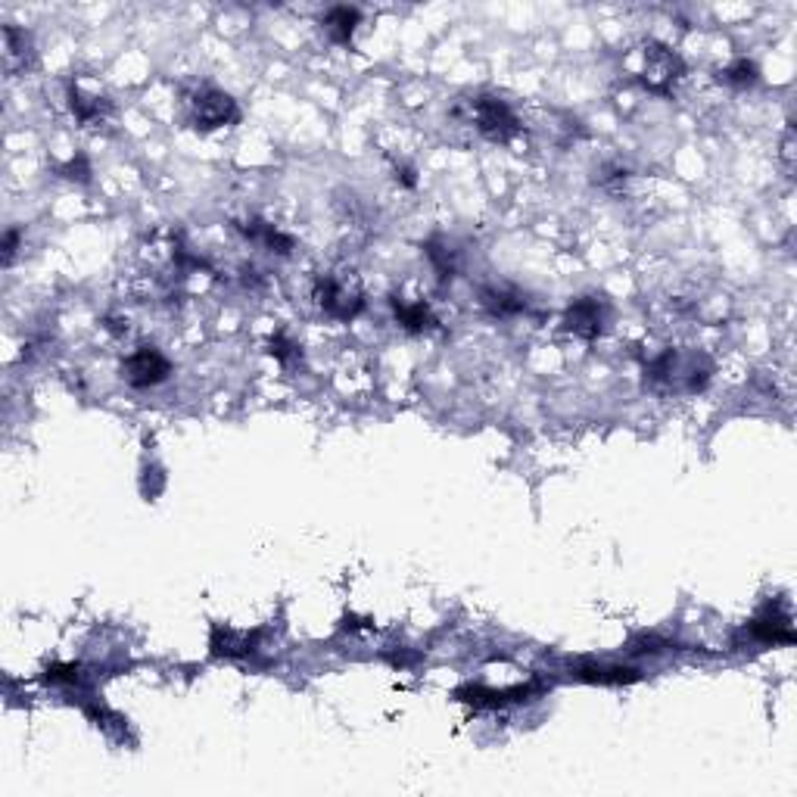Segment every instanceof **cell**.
<instances>
[{
	"label": "cell",
	"mask_w": 797,
	"mask_h": 797,
	"mask_svg": "<svg viewBox=\"0 0 797 797\" xmlns=\"http://www.w3.org/2000/svg\"><path fill=\"white\" fill-rule=\"evenodd\" d=\"M713 377V362L698 349H664L645 365V383L661 393H701Z\"/></svg>",
	"instance_id": "cell-1"
},
{
	"label": "cell",
	"mask_w": 797,
	"mask_h": 797,
	"mask_svg": "<svg viewBox=\"0 0 797 797\" xmlns=\"http://www.w3.org/2000/svg\"><path fill=\"white\" fill-rule=\"evenodd\" d=\"M455 119H464V125H471L480 137L492 144H508L511 137L520 134V119L517 113L508 106V100L496 97V94H477L467 97L452 109Z\"/></svg>",
	"instance_id": "cell-2"
},
{
	"label": "cell",
	"mask_w": 797,
	"mask_h": 797,
	"mask_svg": "<svg viewBox=\"0 0 797 797\" xmlns=\"http://www.w3.org/2000/svg\"><path fill=\"white\" fill-rule=\"evenodd\" d=\"M315 302L334 321H355L365 312V290L352 271H327L315 278Z\"/></svg>",
	"instance_id": "cell-3"
},
{
	"label": "cell",
	"mask_w": 797,
	"mask_h": 797,
	"mask_svg": "<svg viewBox=\"0 0 797 797\" xmlns=\"http://www.w3.org/2000/svg\"><path fill=\"white\" fill-rule=\"evenodd\" d=\"M682 78H685V63H682L679 53L673 47L661 44V41H645V47H642V69H639L642 85L651 94L670 97Z\"/></svg>",
	"instance_id": "cell-4"
},
{
	"label": "cell",
	"mask_w": 797,
	"mask_h": 797,
	"mask_svg": "<svg viewBox=\"0 0 797 797\" xmlns=\"http://www.w3.org/2000/svg\"><path fill=\"white\" fill-rule=\"evenodd\" d=\"M564 331L573 334L576 340H598L604 331H608L611 324V302L598 296V293H589V296H576L570 306L564 309Z\"/></svg>",
	"instance_id": "cell-5"
},
{
	"label": "cell",
	"mask_w": 797,
	"mask_h": 797,
	"mask_svg": "<svg viewBox=\"0 0 797 797\" xmlns=\"http://www.w3.org/2000/svg\"><path fill=\"white\" fill-rule=\"evenodd\" d=\"M187 106H190V125L197 131H218L240 122V106L228 91L200 88L187 100Z\"/></svg>",
	"instance_id": "cell-6"
},
{
	"label": "cell",
	"mask_w": 797,
	"mask_h": 797,
	"mask_svg": "<svg viewBox=\"0 0 797 797\" xmlns=\"http://www.w3.org/2000/svg\"><path fill=\"white\" fill-rule=\"evenodd\" d=\"M172 374V362L156 346H137L122 362V380L134 390H150L166 383Z\"/></svg>",
	"instance_id": "cell-7"
},
{
	"label": "cell",
	"mask_w": 797,
	"mask_h": 797,
	"mask_svg": "<svg viewBox=\"0 0 797 797\" xmlns=\"http://www.w3.org/2000/svg\"><path fill=\"white\" fill-rule=\"evenodd\" d=\"M545 685L542 682H527V685H511V689H486V685H461L455 692L458 701L471 704L474 710H499V707H508V704H520V701H530L536 695H542Z\"/></svg>",
	"instance_id": "cell-8"
},
{
	"label": "cell",
	"mask_w": 797,
	"mask_h": 797,
	"mask_svg": "<svg viewBox=\"0 0 797 797\" xmlns=\"http://www.w3.org/2000/svg\"><path fill=\"white\" fill-rule=\"evenodd\" d=\"M745 636L748 642L754 645H791L797 636H794V626H791V614L779 604H766V608L745 626Z\"/></svg>",
	"instance_id": "cell-9"
},
{
	"label": "cell",
	"mask_w": 797,
	"mask_h": 797,
	"mask_svg": "<svg viewBox=\"0 0 797 797\" xmlns=\"http://www.w3.org/2000/svg\"><path fill=\"white\" fill-rule=\"evenodd\" d=\"M209 648L215 657H231V661H253V657L262 651V632L259 629H231L215 623L212 636H209Z\"/></svg>",
	"instance_id": "cell-10"
},
{
	"label": "cell",
	"mask_w": 797,
	"mask_h": 797,
	"mask_svg": "<svg viewBox=\"0 0 797 797\" xmlns=\"http://www.w3.org/2000/svg\"><path fill=\"white\" fill-rule=\"evenodd\" d=\"M570 679L592 682V685H632L639 682L642 673L626 664H595V661H576L570 667Z\"/></svg>",
	"instance_id": "cell-11"
},
{
	"label": "cell",
	"mask_w": 797,
	"mask_h": 797,
	"mask_svg": "<svg viewBox=\"0 0 797 797\" xmlns=\"http://www.w3.org/2000/svg\"><path fill=\"white\" fill-rule=\"evenodd\" d=\"M234 228L246 237V240H253L259 246H265L268 253H278V256H290L293 253V237L278 231L274 225L262 222V218H250V222H234Z\"/></svg>",
	"instance_id": "cell-12"
},
{
	"label": "cell",
	"mask_w": 797,
	"mask_h": 797,
	"mask_svg": "<svg viewBox=\"0 0 797 797\" xmlns=\"http://www.w3.org/2000/svg\"><path fill=\"white\" fill-rule=\"evenodd\" d=\"M480 306L492 315V318H514L527 312V296L514 290V287H483L480 290Z\"/></svg>",
	"instance_id": "cell-13"
},
{
	"label": "cell",
	"mask_w": 797,
	"mask_h": 797,
	"mask_svg": "<svg viewBox=\"0 0 797 797\" xmlns=\"http://www.w3.org/2000/svg\"><path fill=\"white\" fill-rule=\"evenodd\" d=\"M69 109L81 125H100V122H106L109 113H113V103H109L106 97L81 91L78 85H69Z\"/></svg>",
	"instance_id": "cell-14"
},
{
	"label": "cell",
	"mask_w": 797,
	"mask_h": 797,
	"mask_svg": "<svg viewBox=\"0 0 797 797\" xmlns=\"http://www.w3.org/2000/svg\"><path fill=\"white\" fill-rule=\"evenodd\" d=\"M390 302H393V315H396V321L405 327L408 334H424V331H430V327L436 324V318H433V312H430V306H427L424 299L393 296Z\"/></svg>",
	"instance_id": "cell-15"
},
{
	"label": "cell",
	"mask_w": 797,
	"mask_h": 797,
	"mask_svg": "<svg viewBox=\"0 0 797 797\" xmlns=\"http://www.w3.org/2000/svg\"><path fill=\"white\" fill-rule=\"evenodd\" d=\"M359 22H362V13L355 7H334V10H327L321 19L327 38H331L334 44H352V35H355V29H359Z\"/></svg>",
	"instance_id": "cell-16"
},
{
	"label": "cell",
	"mask_w": 797,
	"mask_h": 797,
	"mask_svg": "<svg viewBox=\"0 0 797 797\" xmlns=\"http://www.w3.org/2000/svg\"><path fill=\"white\" fill-rule=\"evenodd\" d=\"M4 60H7L10 72L29 66V60H32V38H29V32L16 29V25H4Z\"/></svg>",
	"instance_id": "cell-17"
},
{
	"label": "cell",
	"mask_w": 797,
	"mask_h": 797,
	"mask_svg": "<svg viewBox=\"0 0 797 797\" xmlns=\"http://www.w3.org/2000/svg\"><path fill=\"white\" fill-rule=\"evenodd\" d=\"M424 253H427L433 271L439 274V281L455 278V271H458V250H455L452 243H446V240H427L424 243Z\"/></svg>",
	"instance_id": "cell-18"
},
{
	"label": "cell",
	"mask_w": 797,
	"mask_h": 797,
	"mask_svg": "<svg viewBox=\"0 0 797 797\" xmlns=\"http://www.w3.org/2000/svg\"><path fill=\"white\" fill-rule=\"evenodd\" d=\"M44 682L63 685V689H72V692H88L91 676L85 673V667H81V664H53V667H47Z\"/></svg>",
	"instance_id": "cell-19"
},
{
	"label": "cell",
	"mask_w": 797,
	"mask_h": 797,
	"mask_svg": "<svg viewBox=\"0 0 797 797\" xmlns=\"http://www.w3.org/2000/svg\"><path fill=\"white\" fill-rule=\"evenodd\" d=\"M720 78L726 81V85H732V88H754L757 81H760V69H757L754 60L738 57V60H732V63L720 72Z\"/></svg>",
	"instance_id": "cell-20"
},
{
	"label": "cell",
	"mask_w": 797,
	"mask_h": 797,
	"mask_svg": "<svg viewBox=\"0 0 797 797\" xmlns=\"http://www.w3.org/2000/svg\"><path fill=\"white\" fill-rule=\"evenodd\" d=\"M268 352H271L281 365H293V362L302 359V346H299L296 340H290L284 331H278V334H274V337L268 340Z\"/></svg>",
	"instance_id": "cell-21"
},
{
	"label": "cell",
	"mask_w": 797,
	"mask_h": 797,
	"mask_svg": "<svg viewBox=\"0 0 797 797\" xmlns=\"http://www.w3.org/2000/svg\"><path fill=\"white\" fill-rule=\"evenodd\" d=\"M60 172H63L66 178H72V181H91V166H88V159H85V156L69 159Z\"/></svg>",
	"instance_id": "cell-22"
},
{
	"label": "cell",
	"mask_w": 797,
	"mask_h": 797,
	"mask_svg": "<svg viewBox=\"0 0 797 797\" xmlns=\"http://www.w3.org/2000/svg\"><path fill=\"white\" fill-rule=\"evenodd\" d=\"M16 243H19V228H10L7 237H4V262L10 265L13 256H16Z\"/></svg>",
	"instance_id": "cell-23"
},
{
	"label": "cell",
	"mask_w": 797,
	"mask_h": 797,
	"mask_svg": "<svg viewBox=\"0 0 797 797\" xmlns=\"http://www.w3.org/2000/svg\"><path fill=\"white\" fill-rule=\"evenodd\" d=\"M782 159H785V169L791 172V166H794V141H791V131L785 134V144H782Z\"/></svg>",
	"instance_id": "cell-24"
}]
</instances>
